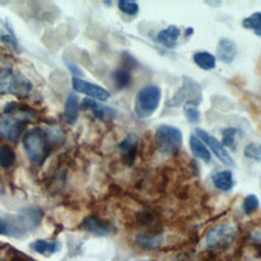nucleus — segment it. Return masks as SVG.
I'll use <instances>...</instances> for the list:
<instances>
[{
	"mask_svg": "<svg viewBox=\"0 0 261 261\" xmlns=\"http://www.w3.org/2000/svg\"><path fill=\"white\" fill-rule=\"evenodd\" d=\"M4 111L6 114L0 117V137L15 142L21 135L32 112L16 103L7 104Z\"/></svg>",
	"mask_w": 261,
	"mask_h": 261,
	"instance_id": "1",
	"label": "nucleus"
},
{
	"mask_svg": "<svg viewBox=\"0 0 261 261\" xmlns=\"http://www.w3.org/2000/svg\"><path fill=\"white\" fill-rule=\"evenodd\" d=\"M23 148L29 158L34 162H42L49 154L48 137L45 130L35 127L23 137Z\"/></svg>",
	"mask_w": 261,
	"mask_h": 261,
	"instance_id": "2",
	"label": "nucleus"
},
{
	"mask_svg": "<svg viewBox=\"0 0 261 261\" xmlns=\"http://www.w3.org/2000/svg\"><path fill=\"white\" fill-rule=\"evenodd\" d=\"M31 90V82L20 72L11 68L0 70V92L16 96H27Z\"/></svg>",
	"mask_w": 261,
	"mask_h": 261,
	"instance_id": "3",
	"label": "nucleus"
},
{
	"mask_svg": "<svg viewBox=\"0 0 261 261\" xmlns=\"http://www.w3.org/2000/svg\"><path fill=\"white\" fill-rule=\"evenodd\" d=\"M161 90L157 86H147L139 91L135 100L134 110L141 118L151 116L158 108Z\"/></svg>",
	"mask_w": 261,
	"mask_h": 261,
	"instance_id": "4",
	"label": "nucleus"
},
{
	"mask_svg": "<svg viewBox=\"0 0 261 261\" xmlns=\"http://www.w3.org/2000/svg\"><path fill=\"white\" fill-rule=\"evenodd\" d=\"M156 142L158 150L162 154H174L181 147L182 135L174 126L161 124L156 129Z\"/></svg>",
	"mask_w": 261,
	"mask_h": 261,
	"instance_id": "5",
	"label": "nucleus"
},
{
	"mask_svg": "<svg viewBox=\"0 0 261 261\" xmlns=\"http://www.w3.org/2000/svg\"><path fill=\"white\" fill-rule=\"evenodd\" d=\"M236 228L228 223H221L211 228L205 238L206 247L210 250H220L228 247L234 240Z\"/></svg>",
	"mask_w": 261,
	"mask_h": 261,
	"instance_id": "6",
	"label": "nucleus"
},
{
	"mask_svg": "<svg viewBox=\"0 0 261 261\" xmlns=\"http://www.w3.org/2000/svg\"><path fill=\"white\" fill-rule=\"evenodd\" d=\"M202 94L201 87L195 81L190 77L185 76L182 86L178 89V91L174 94L171 100L168 101V105L170 106H178L182 102L186 104H194L198 105L201 102Z\"/></svg>",
	"mask_w": 261,
	"mask_h": 261,
	"instance_id": "7",
	"label": "nucleus"
},
{
	"mask_svg": "<svg viewBox=\"0 0 261 261\" xmlns=\"http://www.w3.org/2000/svg\"><path fill=\"white\" fill-rule=\"evenodd\" d=\"M196 134H197L198 138L211 149V151L218 158V160H220L223 164H225L227 166L234 165L233 159L230 157V155L224 148L223 144L221 142H219L215 137H213L212 135H210L209 133L205 132L202 128H196Z\"/></svg>",
	"mask_w": 261,
	"mask_h": 261,
	"instance_id": "8",
	"label": "nucleus"
},
{
	"mask_svg": "<svg viewBox=\"0 0 261 261\" xmlns=\"http://www.w3.org/2000/svg\"><path fill=\"white\" fill-rule=\"evenodd\" d=\"M72 88L80 93L100 101H106L110 97V93L103 87L79 77L72 79Z\"/></svg>",
	"mask_w": 261,
	"mask_h": 261,
	"instance_id": "9",
	"label": "nucleus"
},
{
	"mask_svg": "<svg viewBox=\"0 0 261 261\" xmlns=\"http://www.w3.org/2000/svg\"><path fill=\"white\" fill-rule=\"evenodd\" d=\"M81 227L84 230H87L97 236H107L111 232V229H112L111 225L108 222L93 215L86 217L83 220Z\"/></svg>",
	"mask_w": 261,
	"mask_h": 261,
	"instance_id": "10",
	"label": "nucleus"
},
{
	"mask_svg": "<svg viewBox=\"0 0 261 261\" xmlns=\"http://www.w3.org/2000/svg\"><path fill=\"white\" fill-rule=\"evenodd\" d=\"M237 54V46L233 41L228 38H222L218 41L216 47V55L218 59L224 63H230Z\"/></svg>",
	"mask_w": 261,
	"mask_h": 261,
	"instance_id": "11",
	"label": "nucleus"
},
{
	"mask_svg": "<svg viewBox=\"0 0 261 261\" xmlns=\"http://www.w3.org/2000/svg\"><path fill=\"white\" fill-rule=\"evenodd\" d=\"M42 218V211L37 207H30L24 209L18 215L17 222L24 229L28 227L30 229L37 226Z\"/></svg>",
	"mask_w": 261,
	"mask_h": 261,
	"instance_id": "12",
	"label": "nucleus"
},
{
	"mask_svg": "<svg viewBox=\"0 0 261 261\" xmlns=\"http://www.w3.org/2000/svg\"><path fill=\"white\" fill-rule=\"evenodd\" d=\"M82 108L83 109H88L91 110L96 117L101 118V119H108L112 118L115 115L114 109L108 106L101 105L97 103L96 101L90 99V98H85L82 102Z\"/></svg>",
	"mask_w": 261,
	"mask_h": 261,
	"instance_id": "13",
	"label": "nucleus"
},
{
	"mask_svg": "<svg viewBox=\"0 0 261 261\" xmlns=\"http://www.w3.org/2000/svg\"><path fill=\"white\" fill-rule=\"evenodd\" d=\"M179 35H180V31L177 27L169 25L157 34L156 40L160 44H162L164 47L173 48L179 38Z\"/></svg>",
	"mask_w": 261,
	"mask_h": 261,
	"instance_id": "14",
	"label": "nucleus"
},
{
	"mask_svg": "<svg viewBox=\"0 0 261 261\" xmlns=\"http://www.w3.org/2000/svg\"><path fill=\"white\" fill-rule=\"evenodd\" d=\"M63 116L69 124H73L79 117V99L74 93H70L66 98Z\"/></svg>",
	"mask_w": 261,
	"mask_h": 261,
	"instance_id": "15",
	"label": "nucleus"
},
{
	"mask_svg": "<svg viewBox=\"0 0 261 261\" xmlns=\"http://www.w3.org/2000/svg\"><path fill=\"white\" fill-rule=\"evenodd\" d=\"M190 148L193 154L204 162H209L211 160L209 150L206 148L205 144L195 135H192L190 137Z\"/></svg>",
	"mask_w": 261,
	"mask_h": 261,
	"instance_id": "16",
	"label": "nucleus"
},
{
	"mask_svg": "<svg viewBox=\"0 0 261 261\" xmlns=\"http://www.w3.org/2000/svg\"><path fill=\"white\" fill-rule=\"evenodd\" d=\"M212 181L215 188H217L218 190L227 192L233 186L232 173L229 170L219 171L212 176Z\"/></svg>",
	"mask_w": 261,
	"mask_h": 261,
	"instance_id": "17",
	"label": "nucleus"
},
{
	"mask_svg": "<svg viewBox=\"0 0 261 261\" xmlns=\"http://www.w3.org/2000/svg\"><path fill=\"white\" fill-rule=\"evenodd\" d=\"M137 143H138V137L135 134H129L122 140V142L118 146L121 152L127 157L129 162H132L133 159L135 158Z\"/></svg>",
	"mask_w": 261,
	"mask_h": 261,
	"instance_id": "18",
	"label": "nucleus"
},
{
	"mask_svg": "<svg viewBox=\"0 0 261 261\" xmlns=\"http://www.w3.org/2000/svg\"><path fill=\"white\" fill-rule=\"evenodd\" d=\"M194 62L201 68L205 70H210L215 67V57L209 52L200 51L194 54Z\"/></svg>",
	"mask_w": 261,
	"mask_h": 261,
	"instance_id": "19",
	"label": "nucleus"
},
{
	"mask_svg": "<svg viewBox=\"0 0 261 261\" xmlns=\"http://www.w3.org/2000/svg\"><path fill=\"white\" fill-rule=\"evenodd\" d=\"M112 80L115 87L119 90H122L129 87L132 83V74L128 69L120 67L113 72Z\"/></svg>",
	"mask_w": 261,
	"mask_h": 261,
	"instance_id": "20",
	"label": "nucleus"
},
{
	"mask_svg": "<svg viewBox=\"0 0 261 261\" xmlns=\"http://www.w3.org/2000/svg\"><path fill=\"white\" fill-rule=\"evenodd\" d=\"M244 28L253 31L256 35L261 36V12H254L243 20Z\"/></svg>",
	"mask_w": 261,
	"mask_h": 261,
	"instance_id": "21",
	"label": "nucleus"
},
{
	"mask_svg": "<svg viewBox=\"0 0 261 261\" xmlns=\"http://www.w3.org/2000/svg\"><path fill=\"white\" fill-rule=\"evenodd\" d=\"M162 242L161 236H151L147 233H141L137 238V243L139 246L146 249H154L158 247Z\"/></svg>",
	"mask_w": 261,
	"mask_h": 261,
	"instance_id": "22",
	"label": "nucleus"
},
{
	"mask_svg": "<svg viewBox=\"0 0 261 261\" xmlns=\"http://www.w3.org/2000/svg\"><path fill=\"white\" fill-rule=\"evenodd\" d=\"M32 249L40 254L54 253L58 249L57 242H47L45 240H37L32 244Z\"/></svg>",
	"mask_w": 261,
	"mask_h": 261,
	"instance_id": "23",
	"label": "nucleus"
},
{
	"mask_svg": "<svg viewBox=\"0 0 261 261\" xmlns=\"http://www.w3.org/2000/svg\"><path fill=\"white\" fill-rule=\"evenodd\" d=\"M15 161V154L8 146H0V166L7 168L10 167Z\"/></svg>",
	"mask_w": 261,
	"mask_h": 261,
	"instance_id": "24",
	"label": "nucleus"
},
{
	"mask_svg": "<svg viewBox=\"0 0 261 261\" xmlns=\"http://www.w3.org/2000/svg\"><path fill=\"white\" fill-rule=\"evenodd\" d=\"M244 154L247 158H251L256 161H261V144L251 143L247 145L244 150Z\"/></svg>",
	"mask_w": 261,
	"mask_h": 261,
	"instance_id": "25",
	"label": "nucleus"
},
{
	"mask_svg": "<svg viewBox=\"0 0 261 261\" xmlns=\"http://www.w3.org/2000/svg\"><path fill=\"white\" fill-rule=\"evenodd\" d=\"M258 207H259V200L255 195L250 194L245 198V200L243 202V209H244L245 213L251 214L254 211H256L258 209Z\"/></svg>",
	"mask_w": 261,
	"mask_h": 261,
	"instance_id": "26",
	"label": "nucleus"
},
{
	"mask_svg": "<svg viewBox=\"0 0 261 261\" xmlns=\"http://www.w3.org/2000/svg\"><path fill=\"white\" fill-rule=\"evenodd\" d=\"M118 8L127 15H136L139 11V5L137 2L133 1H119L118 2Z\"/></svg>",
	"mask_w": 261,
	"mask_h": 261,
	"instance_id": "27",
	"label": "nucleus"
},
{
	"mask_svg": "<svg viewBox=\"0 0 261 261\" xmlns=\"http://www.w3.org/2000/svg\"><path fill=\"white\" fill-rule=\"evenodd\" d=\"M184 109H185V113H186V116L189 121H191L193 123L198 122V120L200 118V112L197 108V105L186 104Z\"/></svg>",
	"mask_w": 261,
	"mask_h": 261,
	"instance_id": "28",
	"label": "nucleus"
},
{
	"mask_svg": "<svg viewBox=\"0 0 261 261\" xmlns=\"http://www.w3.org/2000/svg\"><path fill=\"white\" fill-rule=\"evenodd\" d=\"M238 133V129L234 127H227L222 130V141L223 146H232L234 142L236 135Z\"/></svg>",
	"mask_w": 261,
	"mask_h": 261,
	"instance_id": "29",
	"label": "nucleus"
},
{
	"mask_svg": "<svg viewBox=\"0 0 261 261\" xmlns=\"http://www.w3.org/2000/svg\"><path fill=\"white\" fill-rule=\"evenodd\" d=\"M0 39L2 41V43L4 45H6L8 48H10L11 50L15 51V52H18L19 49H18V45H17V42L15 41V39H13L10 35L8 34H3L0 36Z\"/></svg>",
	"mask_w": 261,
	"mask_h": 261,
	"instance_id": "30",
	"label": "nucleus"
},
{
	"mask_svg": "<svg viewBox=\"0 0 261 261\" xmlns=\"http://www.w3.org/2000/svg\"><path fill=\"white\" fill-rule=\"evenodd\" d=\"M9 233V226L5 220L0 217V234H8Z\"/></svg>",
	"mask_w": 261,
	"mask_h": 261,
	"instance_id": "31",
	"label": "nucleus"
},
{
	"mask_svg": "<svg viewBox=\"0 0 261 261\" xmlns=\"http://www.w3.org/2000/svg\"><path fill=\"white\" fill-rule=\"evenodd\" d=\"M68 68L70 69V71L73 73V74H76V75H82V70L75 65V64H72V63H68Z\"/></svg>",
	"mask_w": 261,
	"mask_h": 261,
	"instance_id": "32",
	"label": "nucleus"
},
{
	"mask_svg": "<svg viewBox=\"0 0 261 261\" xmlns=\"http://www.w3.org/2000/svg\"><path fill=\"white\" fill-rule=\"evenodd\" d=\"M140 261H152V260H140Z\"/></svg>",
	"mask_w": 261,
	"mask_h": 261,
	"instance_id": "33",
	"label": "nucleus"
}]
</instances>
